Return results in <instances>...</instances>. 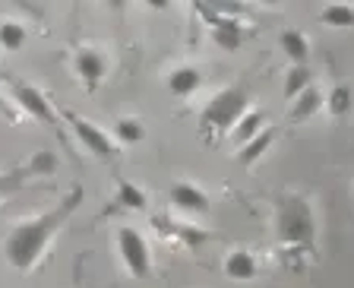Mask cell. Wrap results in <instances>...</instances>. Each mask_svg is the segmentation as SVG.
I'll return each mask as SVG.
<instances>
[{"label": "cell", "instance_id": "e0dca14e", "mask_svg": "<svg viewBox=\"0 0 354 288\" xmlns=\"http://www.w3.org/2000/svg\"><path fill=\"white\" fill-rule=\"evenodd\" d=\"M212 42L218 44L221 51H237L243 42V32H241V26L231 19H215L212 22Z\"/></svg>", "mask_w": 354, "mask_h": 288}, {"label": "cell", "instance_id": "8992f818", "mask_svg": "<svg viewBox=\"0 0 354 288\" xmlns=\"http://www.w3.org/2000/svg\"><path fill=\"white\" fill-rule=\"evenodd\" d=\"M60 118L66 120V124L73 127L76 140L82 143V146L88 149V152L95 155V159H104V162H111V159H118V143L111 140V133L104 130V127L92 124L88 118H80V114H73V111H60Z\"/></svg>", "mask_w": 354, "mask_h": 288}, {"label": "cell", "instance_id": "d6986e66", "mask_svg": "<svg viewBox=\"0 0 354 288\" xmlns=\"http://www.w3.org/2000/svg\"><path fill=\"white\" fill-rule=\"evenodd\" d=\"M313 86V76H310V66H288L285 73V86H281V92H285L288 102H295L301 92H307V89Z\"/></svg>", "mask_w": 354, "mask_h": 288}, {"label": "cell", "instance_id": "2e32d148", "mask_svg": "<svg viewBox=\"0 0 354 288\" xmlns=\"http://www.w3.org/2000/svg\"><path fill=\"white\" fill-rule=\"evenodd\" d=\"M266 130V114L263 111H247L241 120L234 124V130H231V136H234L237 146H243V143H250L253 136H259V133Z\"/></svg>", "mask_w": 354, "mask_h": 288}, {"label": "cell", "instance_id": "9c48e42d", "mask_svg": "<svg viewBox=\"0 0 354 288\" xmlns=\"http://www.w3.org/2000/svg\"><path fill=\"white\" fill-rule=\"evenodd\" d=\"M168 199H171V206L180 209V213H190V215H206L209 213V197L199 190L196 184H190V181L171 184Z\"/></svg>", "mask_w": 354, "mask_h": 288}, {"label": "cell", "instance_id": "5b68a950", "mask_svg": "<svg viewBox=\"0 0 354 288\" xmlns=\"http://www.w3.org/2000/svg\"><path fill=\"white\" fill-rule=\"evenodd\" d=\"M114 244H118L120 263H124L127 273H130L133 279H146L149 269H152V251H149L146 237H142L136 228H118Z\"/></svg>", "mask_w": 354, "mask_h": 288}, {"label": "cell", "instance_id": "7402d4cb", "mask_svg": "<svg viewBox=\"0 0 354 288\" xmlns=\"http://www.w3.org/2000/svg\"><path fill=\"white\" fill-rule=\"evenodd\" d=\"M319 22L335 26V29H351L354 26V7H348V3H332V7H323L319 10Z\"/></svg>", "mask_w": 354, "mask_h": 288}, {"label": "cell", "instance_id": "7c38bea8", "mask_svg": "<svg viewBox=\"0 0 354 288\" xmlns=\"http://www.w3.org/2000/svg\"><path fill=\"white\" fill-rule=\"evenodd\" d=\"M279 48H281V54L291 60V66H307V60H310V38L304 35V32L285 29L279 35Z\"/></svg>", "mask_w": 354, "mask_h": 288}, {"label": "cell", "instance_id": "30bf717a", "mask_svg": "<svg viewBox=\"0 0 354 288\" xmlns=\"http://www.w3.org/2000/svg\"><path fill=\"white\" fill-rule=\"evenodd\" d=\"M203 86V70L193 64H180L168 73V92L177 98H190L193 92H199Z\"/></svg>", "mask_w": 354, "mask_h": 288}, {"label": "cell", "instance_id": "ac0fdd59", "mask_svg": "<svg viewBox=\"0 0 354 288\" xmlns=\"http://www.w3.org/2000/svg\"><path fill=\"white\" fill-rule=\"evenodd\" d=\"M326 111H329L332 118H345V114H351L354 108V89L348 86V82H339V86H332V92L326 96Z\"/></svg>", "mask_w": 354, "mask_h": 288}, {"label": "cell", "instance_id": "5bb4252c", "mask_svg": "<svg viewBox=\"0 0 354 288\" xmlns=\"http://www.w3.org/2000/svg\"><path fill=\"white\" fill-rule=\"evenodd\" d=\"M272 143H275V133L266 127L259 136H253L250 143H243V146H241V152H237V165H241V168H253V165H257L259 159L269 152V146H272Z\"/></svg>", "mask_w": 354, "mask_h": 288}, {"label": "cell", "instance_id": "4fadbf2b", "mask_svg": "<svg viewBox=\"0 0 354 288\" xmlns=\"http://www.w3.org/2000/svg\"><path fill=\"white\" fill-rule=\"evenodd\" d=\"M323 105H326V96L317 86H310L307 92H301V96L291 102V114H288V120H291V124H304V120L313 118Z\"/></svg>", "mask_w": 354, "mask_h": 288}, {"label": "cell", "instance_id": "ba28073f", "mask_svg": "<svg viewBox=\"0 0 354 288\" xmlns=\"http://www.w3.org/2000/svg\"><path fill=\"white\" fill-rule=\"evenodd\" d=\"M73 66H76V76H80L88 89H95L98 82L108 76V57H104L98 48H80Z\"/></svg>", "mask_w": 354, "mask_h": 288}, {"label": "cell", "instance_id": "603a6c76", "mask_svg": "<svg viewBox=\"0 0 354 288\" xmlns=\"http://www.w3.org/2000/svg\"><path fill=\"white\" fill-rule=\"evenodd\" d=\"M0 114H7V102L3 98H0Z\"/></svg>", "mask_w": 354, "mask_h": 288}, {"label": "cell", "instance_id": "7a4b0ae2", "mask_svg": "<svg viewBox=\"0 0 354 288\" xmlns=\"http://www.w3.org/2000/svg\"><path fill=\"white\" fill-rule=\"evenodd\" d=\"M275 241L288 253H313L317 247V213L301 193H281L275 206Z\"/></svg>", "mask_w": 354, "mask_h": 288}, {"label": "cell", "instance_id": "9a60e30c", "mask_svg": "<svg viewBox=\"0 0 354 288\" xmlns=\"http://www.w3.org/2000/svg\"><path fill=\"white\" fill-rule=\"evenodd\" d=\"M142 136H146V127H142L140 118H118L111 127V140L118 146H136Z\"/></svg>", "mask_w": 354, "mask_h": 288}, {"label": "cell", "instance_id": "44dd1931", "mask_svg": "<svg viewBox=\"0 0 354 288\" xmlns=\"http://www.w3.org/2000/svg\"><path fill=\"white\" fill-rule=\"evenodd\" d=\"M26 38H29V32H26L22 22L0 19V48H3V51H19L22 44H26Z\"/></svg>", "mask_w": 354, "mask_h": 288}, {"label": "cell", "instance_id": "6da1fadb", "mask_svg": "<svg viewBox=\"0 0 354 288\" xmlns=\"http://www.w3.org/2000/svg\"><path fill=\"white\" fill-rule=\"evenodd\" d=\"M82 197H86V190L80 184H73L51 209H44L41 215H32V219H22L19 225L10 228V235L3 237V260L16 273H32L41 263V257L48 253V244L60 235L66 222L73 219Z\"/></svg>", "mask_w": 354, "mask_h": 288}, {"label": "cell", "instance_id": "ffe728a7", "mask_svg": "<svg viewBox=\"0 0 354 288\" xmlns=\"http://www.w3.org/2000/svg\"><path fill=\"white\" fill-rule=\"evenodd\" d=\"M114 203L120 209H133V213H142L146 209V193L140 190L130 181H118V190H114Z\"/></svg>", "mask_w": 354, "mask_h": 288}, {"label": "cell", "instance_id": "277c9868", "mask_svg": "<svg viewBox=\"0 0 354 288\" xmlns=\"http://www.w3.org/2000/svg\"><path fill=\"white\" fill-rule=\"evenodd\" d=\"M57 168V159H54V152H35L29 159V162H22V165H13V168L7 171H0V203L7 197H13V193H19L22 187L29 184L32 177H44V174H51V171Z\"/></svg>", "mask_w": 354, "mask_h": 288}, {"label": "cell", "instance_id": "3957f363", "mask_svg": "<svg viewBox=\"0 0 354 288\" xmlns=\"http://www.w3.org/2000/svg\"><path fill=\"white\" fill-rule=\"evenodd\" d=\"M247 105H250V98H247V92H243L241 86L218 89V92L203 105V111H199V124L209 133H228V130H234L237 120L250 111Z\"/></svg>", "mask_w": 354, "mask_h": 288}, {"label": "cell", "instance_id": "52a82bcc", "mask_svg": "<svg viewBox=\"0 0 354 288\" xmlns=\"http://www.w3.org/2000/svg\"><path fill=\"white\" fill-rule=\"evenodd\" d=\"M10 86H13V98L22 111H29L32 118L48 124V127H60L57 111H54V105L48 102V98H44L41 89L29 86V82H19V80H10Z\"/></svg>", "mask_w": 354, "mask_h": 288}, {"label": "cell", "instance_id": "8fae6325", "mask_svg": "<svg viewBox=\"0 0 354 288\" xmlns=\"http://www.w3.org/2000/svg\"><path fill=\"white\" fill-rule=\"evenodd\" d=\"M225 276L234 282H250L259 276V263L257 257H253L250 251H243V247H237V251H231L228 257H225Z\"/></svg>", "mask_w": 354, "mask_h": 288}]
</instances>
